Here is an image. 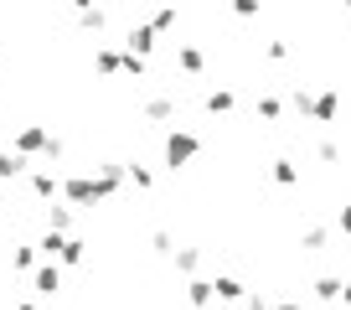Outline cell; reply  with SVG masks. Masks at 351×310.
<instances>
[{"label": "cell", "instance_id": "obj_9", "mask_svg": "<svg viewBox=\"0 0 351 310\" xmlns=\"http://www.w3.org/2000/svg\"><path fill=\"white\" fill-rule=\"evenodd\" d=\"M181 67H186V73H202V52L197 47H181Z\"/></svg>", "mask_w": 351, "mask_h": 310}, {"label": "cell", "instance_id": "obj_5", "mask_svg": "<svg viewBox=\"0 0 351 310\" xmlns=\"http://www.w3.org/2000/svg\"><path fill=\"white\" fill-rule=\"evenodd\" d=\"M57 285H62V274H57L52 264H47V269H36V295H57Z\"/></svg>", "mask_w": 351, "mask_h": 310}, {"label": "cell", "instance_id": "obj_10", "mask_svg": "<svg viewBox=\"0 0 351 310\" xmlns=\"http://www.w3.org/2000/svg\"><path fill=\"white\" fill-rule=\"evenodd\" d=\"M315 295H320V300H341V279H320Z\"/></svg>", "mask_w": 351, "mask_h": 310}, {"label": "cell", "instance_id": "obj_1", "mask_svg": "<svg viewBox=\"0 0 351 310\" xmlns=\"http://www.w3.org/2000/svg\"><path fill=\"white\" fill-rule=\"evenodd\" d=\"M191 155H197V134H171V140H165V160H171V166H186Z\"/></svg>", "mask_w": 351, "mask_h": 310}, {"label": "cell", "instance_id": "obj_17", "mask_svg": "<svg viewBox=\"0 0 351 310\" xmlns=\"http://www.w3.org/2000/svg\"><path fill=\"white\" fill-rule=\"evenodd\" d=\"M73 5H88V0H73Z\"/></svg>", "mask_w": 351, "mask_h": 310}, {"label": "cell", "instance_id": "obj_2", "mask_svg": "<svg viewBox=\"0 0 351 310\" xmlns=\"http://www.w3.org/2000/svg\"><path fill=\"white\" fill-rule=\"evenodd\" d=\"M16 150H21V155H26V150H57V140L42 130V124H32V130L16 134Z\"/></svg>", "mask_w": 351, "mask_h": 310}, {"label": "cell", "instance_id": "obj_3", "mask_svg": "<svg viewBox=\"0 0 351 310\" xmlns=\"http://www.w3.org/2000/svg\"><path fill=\"white\" fill-rule=\"evenodd\" d=\"M26 171V155L21 150H0V181H16Z\"/></svg>", "mask_w": 351, "mask_h": 310}, {"label": "cell", "instance_id": "obj_4", "mask_svg": "<svg viewBox=\"0 0 351 310\" xmlns=\"http://www.w3.org/2000/svg\"><path fill=\"white\" fill-rule=\"evenodd\" d=\"M32 191H36V197H57V191H62V181H57L52 171H36V176H32Z\"/></svg>", "mask_w": 351, "mask_h": 310}, {"label": "cell", "instance_id": "obj_15", "mask_svg": "<svg viewBox=\"0 0 351 310\" xmlns=\"http://www.w3.org/2000/svg\"><path fill=\"white\" fill-rule=\"evenodd\" d=\"M274 310H305V305H295V300H285V305H274Z\"/></svg>", "mask_w": 351, "mask_h": 310}, {"label": "cell", "instance_id": "obj_16", "mask_svg": "<svg viewBox=\"0 0 351 310\" xmlns=\"http://www.w3.org/2000/svg\"><path fill=\"white\" fill-rule=\"evenodd\" d=\"M341 300H346V305H351V285H341Z\"/></svg>", "mask_w": 351, "mask_h": 310}, {"label": "cell", "instance_id": "obj_11", "mask_svg": "<svg viewBox=\"0 0 351 310\" xmlns=\"http://www.w3.org/2000/svg\"><path fill=\"white\" fill-rule=\"evenodd\" d=\"M207 109H212V114H228V109H232V93H212Z\"/></svg>", "mask_w": 351, "mask_h": 310}, {"label": "cell", "instance_id": "obj_7", "mask_svg": "<svg viewBox=\"0 0 351 310\" xmlns=\"http://www.w3.org/2000/svg\"><path fill=\"white\" fill-rule=\"evenodd\" d=\"M274 181H279V187H295V181H300V166H295V160H274Z\"/></svg>", "mask_w": 351, "mask_h": 310}, {"label": "cell", "instance_id": "obj_8", "mask_svg": "<svg viewBox=\"0 0 351 310\" xmlns=\"http://www.w3.org/2000/svg\"><path fill=\"white\" fill-rule=\"evenodd\" d=\"M212 289H217V300H243V285H238V279H228V274H222Z\"/></svg>", "mask_w": 351, "mask_h": 310}, {"label": "cell", "instance_id": "obj_18", "mask_svg": "<svg viewBox=\"0 0 351 310\" xmlns=\"http://www.w3.org/2000/svg\"><path fill=\"white\" fill-rule=\"evenodd\" d=\"M21 310H36V305H21Z\"/></svg>", "mask_w": 351, "mask_h": 310}, {"label": "cell", "instance_id": "obj_12", "mask_svg": "<svg viewBox=\"0 0 351 310\" xmlns=\"http://www.w3.org/2000/svg\"><path fill=\"white\" fill-rule=\"evenodd\" d=\"M67 222H73V217H67V207H52V212H47V228H57V232H62Z\"/></svg>", "mask_w": 351, "mask_h": 310}, {"label": "cell", "instance_id": "obj_6", "mask_svg": "<svg viewBox=\"0 0 351 310\" xmlns=\"http://www.w3.org/2000/svg\"><path fill=\"white\" fill-rule=\"evenodd\" d=\"M155 47V26H134L130 32V52H150Z\"/></svg>", "mask_w": 351, "mask_h": 310}, {"label": "cell", "instance_id": "obj_14", "mask_svg": "<svg viewBox=\"0 0 351 310\" xmlns=\"http://www.w3.org/2000/svg\"><path fill=\"white\" fill-rule=\"evenodd\" d=\"M341 232H351V207H341Z\"/></svg>", "mask_w": 351, "mask_h": 310}, {"label": "cell", "instance_id": "obj_13", "mask_svg": "<svg viewBox=\"0 0 351 310\" xmlns=\"http://www.w3.org/2000/svg\"><path fill=\"white\" fill-rule=\"evenodd\" d=\"M232 11L238 16H258V0H232Z\"/></svg>", "mask_w": 351, "mask_h": 310}]
</instances>
